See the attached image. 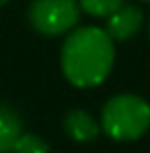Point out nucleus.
<instances>
[{
	"mask_svg": "<svg viewBox=\"0 0 150 153\" xmlns=\"http://www.w3.org/2000/svg\"><path fill=\"white\" fill-rule=\"evenodd\" d=\"M115 60L113 39L101 27H80L62 46V71L74 87H95L111 73Z\"/></svg>",
	"mask_w": 150,
	"mask_h": 153,
	"instance_id": "f257e3e1",
	"label": "nucleus"
},
{
	"mask_svg": "<svg viewBox=\"0 0 150 153\" xmlns=\"http://www.w3.org/2000/svg\"><path fill=\"white\" fill-rule=\"evenodd\" d=\"M101 126L115 141H136L150 128V103L132 93L115 95L103 108Z\"/></svg>",
	"mask_w": 150,
	"mask_h": 153,
	"instance_id": "f03ea898",
	"label": "nucleus"
},
{
	"mask_svg": "<svg viewBox=\"0 0 150 153\" xmlns=\"http://www.w3.org/2000/svg\"><path fill=\"white\" fill-rule=\"evenodd\" d=\"M80 4L76 0H35L29 8V21L43 35L68 33L78 23Z\"/></svg>",
	"mask_w": 150,
	"mask_h": 153,
	"instance_id": "7ed1b4c3",
	"label": "nucleus"
},
{
	"mask_svg": "<svg viewBox=\"0 0 150 153\" xmlns=\"http://www.w3.org/2000/svg\"><path fill=\"white\" fill-rule=\"evenodd\" d=\"M142 25H144V13L136 4H124L121 8H117L113 15L107 17L105 31L111 35V39L125 42V39L138 35Z\"/></svg>",
	"mask_w": 150,
	"mask_h": 153,
	"instance_id": "20e7f679",
	"label": "nucleus"
},
{
	"mask_svg": "<svg viewBox=\"0 0 150 153\" xmlns=\"http://www.w3.org/2000/svg\"><path fill=\"white\" fill-rule=\"evenodd\" d=\"M64 128L66 132L78 141V143H89V141H95L99 137V122L84 110H72L66 114L64 118Z\"/></svg>",
	"mask_w": 150,
	"mask_h": 153,
	"instance_id": "39448f33",
	"label": "nucleus"
},
{
	"mask_svg": "<svg viewBox=\"0 0 150 153\" xmlns=\"http://www.w3.org/2000/svg\"><path fill=\"white\" fill-rule=\"evenodd\" d=\"M21 134L23 122L19 114L10 105L0 103V153H12V147Z\"/></svg>",
	"mask_w": 150,
	"mask_h": 153,
	"instance_id": "423d86ee",
	"label": "nucleus"
},
{
	"mask_svg": "<svg viewBox=\"0 0 150 153\" xmlns=\"http://www.w3.org/2000/svg\"><path fill=\"white\" fill-rule=\"evenodd\" d=\"M80 8L93 17H109L113 15L117 8H121L125 4V0H80L78 2Z\"/></svg>",
	"mask_w": 150,
	"mask_h": 153,
	"instance_id": "0eeeda50",
	"label": "nucleus"
},
{
	"mask_svg": "<svg viewBox=\"0 0 150 153\" xmlns=\"http://www.w3.org/2000/svg\"><path fill=\"white\" fill-rule=\"evenodd\" d=\"M12 153H50V145L37 134H21L12 147Z\"/></svg>",
	"mask_w": 150,
	"mask_h": 153,
	"instance_id": "6e6552de",
	"label": "nucleus"
},
{
	"mask_svg": "<svg viewBox=\"0 0 150 153\" xmlns=\"http://www.w3.org/2000/svg\"><path fill=\"white\" fill-rule=\"evenodd\" d=\"M6 2H8V0H0V6H4V4H6Z\"/></svg>",
	"mask_w": 150,
	"mask_h": 153,
	"instance_id": "1a4fd4ad",
	"label": "nucleus"
},
{
	"mask_svg": "<svg viewBox=\"0 0 150 153\" xmlns=\"http://www.w3.org/2000/svg\"><path fill=\"white\" fill-rule=\"evenodd\" d=\"M146 2H150V0H146Z\"/></svg>",
	"mask_w": 150,
	"mask_h": 153,
	"instance_id": "9d476101",
	"label": "nucleus"
}]
</instances>
